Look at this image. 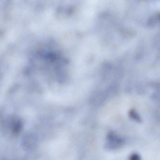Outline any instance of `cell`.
<instances>
[{"mask_svg":"<svg viewBox=\"0 0 160 160\" xmlns=\"http://www.w3.org/2000/svg\"><path fill=\"white\" fill-rule=\"evenodd\" d=\"M11 125L12 130L14 133H18L21 130L22 125L20 120H16L13 121Z\"/></svg>","mask_w":160,"mask_h":160,"instance_id":"6da1fadb","label":"cell"}]
</instances>
